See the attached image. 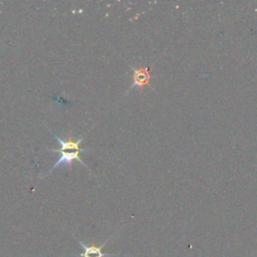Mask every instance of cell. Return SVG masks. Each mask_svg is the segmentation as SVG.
Here are the masks:
<instances>
[{"instance_id":"6da1fadb","label":"cell","mask_w":257,"mask_h":257,"mask_svg":"<svg viewBox=\"0 0 257 257\" xmlns=\"http://www.w3.org/2000/svg\"><path fill=\"white\" fill-rule=\"evenodd\" d=\"M114 234H115V233H114ZM114 234H112L111 236H109L108 239H106L102 244L97 245V246L94 245V244H92V245H87V244H85L84 242H82V241L76 239V237H75V239L78 241V244H79L80 247L82 248V253H80L78 256H79V257H114V256L118 255V253H117V254H110V253H103V252H102V248L106 245V243L111 239V237H112Z\"/></svg>"},{"instance_id":"7a4b0ae2","label":"cell","mask_w":257,"mask_h":257,"mask_svg":"<svg viewBox=\"0 0 257 257\" xmlns=\"http://www.w3.org/2000/svg\"><path fill=\"white\" fill-rule=\"evenodd\" d=\"M55 140L59 143L60 145V149H48V151H51V152H56V153H61V152H65V151H78L80 153H84V152H88L90 151L89 149H81L79 146H80V143L83 141V137L80 138L79 140L77 141H72L71 140V137H69V139L67 141H63L61 140L59 137H57L55 134H53Z\"/></svg>"},{"instance_id":"3957f363","label":"cell","mask_w":257,"mask_h":257,"mask_svg":"<svg viewBox=\"0 0 257 257\" xmlns=\"http://www.w3.org/2000/svg\"><path fill=\"white\" fill-rule=\"evenodd\" d=\"M133 69V84L131 85V87L127 89V91L125 93L128 92L130 89H132L133 87H143L144 85L149 83V80L151 78V74L149 72V67H141V68H135L132 67Z\"/></svg>"},{"instance_id":"277c9868","label":"cell","mask_w":257,"mask_h":257,"mask_svg":"<svg viewBox=\"0 0 257 257\" xmlns=\"http://www.w3.org/2000/svg\"><path fill=\"white\" fill-rule=\"evenodd\" d=\"M59 154H60L61 156L59 157L58 161L51 167V169H50L44 176L49 175L56 167H58V166L61 165V164H66L69 168H71V164H72V162H73L74 160L78 161L80 164H82L84 167H86V169H88V167L84 164L83 161H81V159H80V157H79L80 152H78V151H74V152H70V153H68V152H61V153H59Z\"/></svg>"}]
</instances>
